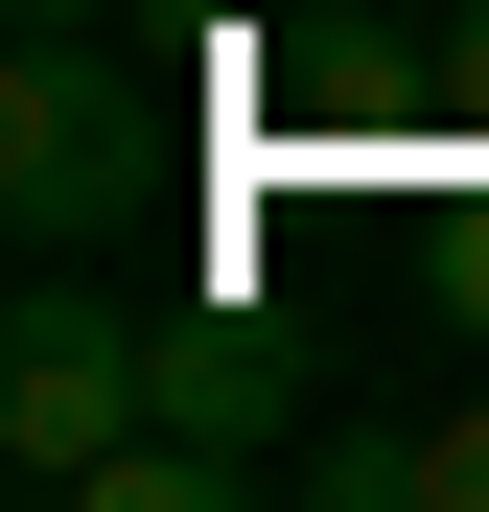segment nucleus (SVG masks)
<instances>
[{
  "label": "nucleus",
  "mask_w": 489,
  "mask_h": 512,
  "mask_svg": "<svg viewBox=\"0 0 489 512\" xmlns=\"http://www.w3.org/2000/svg\"><path fill=\"white\" fill-rule=\"evenodd\" d=\"M140 419H163V303H94L47 256V280L0 303V466H24V489H94Z\"/></svg>",
  "instance_id": "obj_1"
},
{
  "label": "nucleus",
  "mask_w": 489,
  "mask_h": 512,
  "mask_svg": "<svg viewBox=\"0 0 489 512\" xmlns=\"http://www.w3.org/2000/svg\"><path fill=\"white\" fill-rule=\"evenodd\" d=\"M140 163H163L140 70H94V24H24V70H0V210H24V256H94L140 210Z\"/></svg>",
  "instance_id": "obj_2"
},
{
  "label": "nucleus",
  "mask_w": 489,
  "mask_h": 512,
  "mask_svg": "<svg viewBox=\"0 0 489 512\" xmlns=\"http://www.w3.org/2000/svg\"><path fill=\"white\" fill-rule=\"evenodd\" d=\"M163 419L233 443V466H280V443H303V326H257V303H163Z\"/></svg>",
  "instance_id": "obj_3"
},
{
  "label": "nucleus",
  "mask_w": 489,
  "mask_h": 512,
  "mask_svg": "<svg viewBox=\"0 0 489 512\" xmlns=\"http://www.w3.org/2000/svg\"><path fill=\"white\" fill-rule=\"evenodd\" d=\"M280 489H326V512H443V419H303Z\"/></svg>",
  "instance_id": "obj_4"
},
{
  "label": "nucleus",
  "mask_w": 489,
  "mask_h": 512,
  "mask_svg": "<svg viewBox=\"0 0 489 512\" xmlns=\"http://www.w3.org/2000/svg\"><path fill=\"white\" fill-rule=\"evenodd\" d=\"M443 512H489V396H466V419H443Z\"/></svg>",
  "instance_id": "obj_5"
},
{
  "label": "nucleus",
  "mask_w": 489,
  "mask_h": 512,
  "mask_svg": "<svg viewBox=\"0 0 489 512\" xmlns=\"http://www.w3.org/2000/svg\"><path fill=\"white\" fill-rule=\"evenodd\" d=\"M24 24H117V0H24Z\"/></svg>",
  "instance_id": "obj_6"
}]
</instances>
